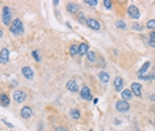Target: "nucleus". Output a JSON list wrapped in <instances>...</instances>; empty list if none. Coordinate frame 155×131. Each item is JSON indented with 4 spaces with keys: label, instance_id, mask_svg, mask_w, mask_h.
Returning a JSON list of instances; mask_svg holds the SVG:
<instances>
[{
    "label": "nucleus",
    "instance_id": "f257e3e1",
    "mask_svg": "<svg viewBox=\"0 0 155 131\" xmlns=\"http://www.w3.org/2000/svg\"><path fill=\"white\" fill-rule=\"evenodd\" d=\"M10 29L15 36H20V34H23L24 33V25H23V21L19 19V17L15 19L12 23H11Z\"/></svg>",
    "mask_w": 155,
    "mask_h": 131
},
{
    "label": "nucleus",
    "instance_id": "f03ea898",
    "mask_svg": "<svg viewBox=\"0 0 155 131\" xmlns=\"http://www.w3.org/2000/svg\"><path fill=\"white\" fill-rule=\"evenodd\" d=\"M1 19L6 25H11L12 23V11L10 7H3V12H1Z\"/></svg>",
    "mask_w": 155,
    "mask_h": 131
},
{
    "label": "nucleus",
    "instance_id": "7ed1b4c3",
    "mask_svg": "<svg viewBox=\"0 0 155 131\" xmlns=\"http://www.w3.org/2000/svg\"><path fill=\"white\" fill-rule=\"evenodd\" d=\"M115 109H117V111L119 112H126L130 110V105H129V102L127 101H117V103H115Z\"/></svg>",
    "mask_w": 155,
    "mask_h": 131
},
{
    "label": "nucleus",
    "instance_id": "20e7f679",
    "mask_svg": "<svg viewBox=\"0 0 155 131\" xmlns=\"http://www.w3.org/2000/svg\"><path fill=\"white\" fill-rule=\"evenodd\" d=\"M127 15L130 16L131 19H139L141 17V12H139V10H138V7L136 5H129L127 7Z\"/></svg>",
    "mask_w": 155,
    "mask_h": 131
},
{
    "label": "nucleus",
    "instance_id": "39448f33",
    "mask_svg": "<svg viewBox=\"0 0 155 131\" xmlns=\"http://www.w3.org/2000/svg\"><path fill=\"white\" fill-rule=\"evenodd\" d=\"M25 98H27V93H25V91H23V90H15V93H13V99H15L17 103L24 102Z\"/></svg>",
    "mask_w": 155,
    "mask_h": 131
},
{
    "label": "nucleus",
    "instance_id": "423d86ee",
    "mask_svg": "<svg viewBox=\"0 0 155 131\" xmlns=\"http://www.w3.org/2000/svg\"><path fill=\"white\" fill-rule=\"evenodd\" d=\"M8 60H10V50H8V48H3L0 52V64L6 65L8 62Z\"/></svg>",
    "mask_w": 155,
    "mask_h": 131
},
{
    "label": "nucleus",
    "instance_id": "0eeeda50",
    "mask_svg": "<svg viewBox=\"0 0 155 131\" xmlns=\"http://www.w3.org/2000/svg\"><path fill=\"white\" fill-rule=\"evenodd\" d=\"M142 86H141V84H138V82H133L131 84V89H130V91H131V94H134L135 97H141L142 95Z\"/></svg>",
    "mask_w": 155,
    "mask_h": 131
},
{
    "label": "nucleus",
    "instance_id": "6e6552de",
    "mask_svg": "<svg viewBox=\"0 0 155 131\" xmlns=\"http://www.w3.org/2000/svg\"><path fill=\"white\" fill-rule=\"evenodd\" d=\"M80 97L82 99H86V101H90L92 99V94H90V89L87 86H82V89L80 90Z\"/></svg>",
    "mask_w": 155,
    "mask_h": 131
},
{
    "label": "nucleus",
    "instance_id": "1a4fd4ad",
    "mask_svg": "<svg viewBox=\"0 0 155 131\" xmlns=\"http://www.w3.org/2000/svg\"><path fill=\"white\" fill-rule=\"evenodd\" d=\"M21 72H23V75H24L27 80H33L34 73H33L31 66H24V68L21 69Z\"/></svg>",
    "mask_w": 155,
    "mask_h": 131
},
{
    "label": "nucleus",
    "instance_id": "9d476101",
    "mask_svg": "<svg viewBox=\"0 0 155 131\" xmlns=\"http://www.w3.org/2000/svg\"><path fill=\"white\" fill-rule=\"evenodd\" d=\"M86 25L93 31H99V28H101L99 23L96 19H86Z\"/></svg>",
    "mask_w": 155,
    "mask_h": 131
},
{
    "label": "nucleus",
    "instance_id": "9b49d317",
    "mask_svg": "<svg viewBox=\"0 0 155 131\" xmlns=\"http://www.w3.org/2000/svg\"><path fill=\"white\" fill-rule=\"evenodd\" d=\"M66 89H68L69 91H72V93H77V91L80 90V87H78L77 82H76L74 80H70V81H68V84H66Z\"/></svg>",
    "mask_w": 155,
    "mask_h": 131
},
{
    "label": "nucleus",
    "instance_id": "f8f14e48",
    "mask_svg": "<svg viewBox=\"0 0 155 131\" xmlns=\"http://www.w3.org/2000/svg\"><path fill=\"white\" fill-rule=\"evenodd\" d=\"M114 89L115 91H122L123 90V80L121 77H115L114 78Z\"/></svg>",
    "mask_w": 155,
    "mask_h": 131
},
{
    "label": "nucleus",
    "instance_id": "ddd939ff",
    "mask_svg": "<svg viewBox=\"0 0 155 131\" xmlns=\"http://www.w3.org/2000/svg\"><path fill=\"white\" fill-rule=\"evenodd\" d=\"M20 115L24 119H29L32 117V109L29 106H24L21 109V111H20Z\"/></svg>",
    "mask_w": 155,
    "mask_h": 131
},
{
    "label": "nucleus",
    "instance_id": "4468645a",
    "mask_svg": "<svg viewBox=\"0 0 155 131\" xmlns=\"http://www.w3.org/2000/svg\"><path fill=\"white\" fill-rule=\"evenodd\" d=\"M66 10H68L69 13H77L78 10H80V5L76 3H68L66 4Z\"/></svg>",
    "mask_w": 155,
    "mask_h": 131
},
{
    "label": "nucleus",
    "instance_id": "2eb2a0df",
    "mask_svg": "<svg viewBox=\"0 0 155 131\" xmlns=\"http://www.w3.org/2000/svg\"><path fill=\"white\" fill-rule=\"evenodd\" d=\"M89 52V45H87L86 43H82L78 45V54H81V56H85V54Z\"/></svg>",
    "mask_w": 155,
    "mask_h": 131
},
{
    "label": "nucleus",
    "instance_id": "dca6fc26",
    "mask_svg": "<svg viewBox=\"0 0 155 131\" xmlns=\"http://www.w3.org/2000/svg\"><path fill=\"white\" fill-rule=\"evenodd\" d=\"M10 97L7 94H0V105L3 107H8L10 106Z\"/></svg>",
    "mask_w": 155,
    "mask_h": 131
},
{
    "label": "nucleus",
    "instance_id": "f3484780",
    "mask_svg": "<svg viewBox=\"0 0 155 131\" xmlns=\"http://www.w3.org/2000/svg\"><path fill=\"white\" fill-rule=\"evenodd\" d=\"M149 68H150V62L147 61V62H145L143 64V66L142 68L138 70V77H143V75H147L146 73H147V70H149Z\"/></svg>",
    "mask_w": 155,
    "mask_h": 131
},
{
    "label": "nucleus",
    "instance_id": "a211bd4d",
    "mask_svg": "<svg viewBox=\"0 0 155 131\" xmlns=\"http://www.w3.org/2000/svg\"><path fill=\"white\" fill-rule=\"evenodd\" d=\"M98 78H99V81L102 82V84H107L109 80H110V77H109V74L106 72H99Z\"/></svg>",
    "mask_w": 155,
    "mask_h": 131
},
{
    "label": "nucleus",
    "instance_id": "6ab92c4d",
    "mask_svg": "<svg viewBox=\"0 0 155 131\" xmlns=\"http://www.w3.org/2000/svg\"><path fill=\"white\" fill-rule=\"evenodd\" d=\"M121 93H122V99L123 101H129L131 97H133V94H131V91L129 90V89H125V90H122Z\"/></svg>",
    "mask_w": 155,
    "mask_h": 131
},
{
    "label": "nucleus",
    "instance_id": "aec40b11",
    "mask_svg": "<svg viewBox=\"0 0 155 131\" xmlns=\"http://www.w3.org/2000/svg\"><path fill=\"white\" fill-rule=\"evenodd\" d=\"M86 56H87V61H89V62H96L97 61V54L94 53V52H87L86 53Z\"/></svg>",
    "mask_w": 155,
    "mask_h": 131
},
{
    "label": "nucleus",
    "instance_id": "412c9836",
    "mask_svg": "<svg viewBox=\"0 0 155 131\" xmlns=\"http://www.w3.org/2000/svg\"><path fill=\"white\" fill-rule=\"evenodd\" d=\"M69 115H70V118L72 119H78L80 118V111H78L77 109H73V110H70V112H69Z\"/></svg>",
    "mask_w": 155,
    "mask_h": 131
},
{
    "label": "nucleus",
    "instance_id": "4be33fe9",
    "mask_svg": "<svg viewBox=\"0 0 155 131\" xmlns=\"http://www.w3.org/2000/svg\"><path fill=\"white\" fill-rule=\"evenodd\" d=\"M69 53L72 54V56H74V54L78 53V45H76V44H73L70 47V49H69Z\"/></svg>",
    "mask_w": 155,
    "mask_h": 131
},
{
    "label": "nucleus",
    "instance_id": "5701e85b",
    "mask_svg": "<svg viewBox=\"0 0 155 131\" xmlns=\"http://www.w3.org/2000/svg\"><path fill=\"white\" fill-rule=\"evenodd\" d=\"M149 44H150V47H151V48L155 47V32H154V31H152L151 34H150V41H149Z\"/></svg>",
    "mask_w": 155,
    "mask_h": 131
},
{
    "label": "nucleus",
    "instance_id": "b1692460",
    "mask_svg": "<svg viewBox=\"0 0 155 131\" xmlns=\"http://www.w3.org/2000/svg\"><path fill=\"white\" fill-rule=\"evenodd\" d=\"M78 23L86 25V17H85L84 13H78Z\"/></svg>",
    "mask_w": 155,
    "mask_h": 131
},
{
    "label": "nucleus",
    "instance_id": "393cba45",
    "mask_svg": "<svg viewBox=\"0 0 155 131\" xmlns=\"http://www.w3.org/2000/svg\"><path fill=\"white\" fill-rule=\"evenodd\" d=\"M115 25H117V28H119V29H126V23L122 21V20H118V21L115 23Z\"/></svg>",
    "mask_w": 155,
    "mask_h": 131
},
{
    "label": "nucleus",
    "instance_id": "a878e982",
    "mask_svg": "<svg viewBox=\"0 0 155 131\" xmlns=\"http://www.w3.org/2000/svg\"><path fill=\"white\" fill-rule=\"evenodd\" d=\"M32 56H33V58L36 60L37 62H40V61H41V57H40V54H39L37 50H33V52H32Z\"/></svg>",
    "mask_w": 155,
    "mask_h": 131
},
{
    "label": "nucleus",
    "instance_id": "bb28decb",
    "mask_svg": "<svg viewBox=\"0 0 155 131\" xmlns=\"http://www.w3.org/2000/svg\"><path fill=\"white\" fill-rule=\"evenodd\" d=\"M147 28L149 29H151V31H154V28H155V20H149V23H147Z\"/></svg>",
    "mask_w": 155,
    "mask_h": 131
},
{
    "label": "nucleus",
    "instance_id": "cd10ccee",
    "mask_svg": "<svg viewBox=\"0 0 155 131\" xmlns=\"http://www.w3.org/2000/svg\"><path fill=\"white\" fill-rule=\"evenodd\" d=\"M85 4L94 7V5H97V4H98V1H97V0H85Z\"/></svg>",
    "mask_w": 155,
    "mask_h": 131
},
{
    "label": "nucleus",
    "instance_id": "c85d7f7f",
    "mask_svg": "<svg viewBox=\"0 0 155 131\" xmlns=\"http://www.w3.org/2000/svg\"><path fill=\"white\" fill-rule=\"evenodd\" d=\"M103 4H105V7L107 8V10H110V8H112V5H113V3L110 1V0H103Z\"/></svg>",
    "mask_w": 155,
    "mask_h": 131
},
{
    "label": "nucleus",
    "instance_id": "c756f323",
    "mask_svg": "<svg viewBox=\"0 0 155 131\" xmlns=\"http://www.w3.org/2000/svg\"><path fill=\"white\" fill-rule=\"evenodd\" d=\"M133 29H136V31H142V25L138 24V23H134V24H133Z\"/></svg>",
    "mask_w": 155,
    "mask_h": 131
},
{
    "label": "nucleus",
    "instance_id": "7c9ffc66",
    "mask_svg": "<svg viewBox=\"0 0 155 131\" xmlns=\"http://www.w3.org/2000/svg\"><path fill=\"white\" fill-rule=\"evenodd\" d=\"M56 131H69V130H68L66 127H57Z\"/></svg>",
    "mask_w": 155,
    "mask_h": 131
},
{
    "label": "nucleus",
    "instance_id": "2f4dec72",
    "mask_svg": "<svg viewBox=\"0 0 155 131\" xmlns=\"http://www.w3.org/2000/svg\"><path fill=\"white\" fill-rule=\"evenodd\" d=\"M3 122H4V123H6L7 126H10V127H13V125H11V123H8V122H7L6 119H3Z\"/></svg>",
    "mask_w": 155,
    "mask_h": 131
},
{
    "label": "nucleus",
    "instance_id": "473e14b6",
    "mask_svg": "<svg viewBox=\"0 0 155 131\" xmlns=\"http://www.w3.org/2000/svg\"><path fill=\"white\" fill-rule=\"evenodd\" d=\"M0 37H3V31L0 29Z\"/></svg>",
    "mask_w": 155,
    "mask_h": 131
},
{
    "label": "nucleus",
    "instance_id": "72a5a7b5",
    "mask_svg": "<svg viewBox=\"0 0 155 131\" xmlns=\"http://www.w3.org/2000/svg\"><path fill=\"white\" fill-rule=\"evenodd\" d=\"M102 131H103V130H102Z\"/></svg>",
    "mask_w": 155,
    "mask_h": 131
}]
</instances>
